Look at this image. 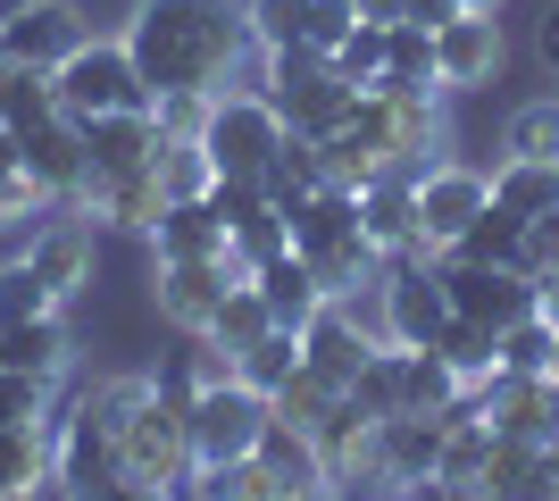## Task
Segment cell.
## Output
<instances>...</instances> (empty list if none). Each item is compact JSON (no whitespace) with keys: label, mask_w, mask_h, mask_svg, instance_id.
Segmentation results:
<instances>
[{"label":"cell","mask_w":559,"mask_h":501,"mask_svg":"<svg viewBox=\"0 0 559 501\" xmlns=\"http://www.w3.org/2000/svg\"><path fill=\"white\" fill-rule=\"evenodd\" d=\"M126 50L151 93H226L234 75L259 84V59H267L234 0H134Z\"/></svg>","instance_id":"cell-1"},{"label":"cell","mask_w":559,"mask_h":501,"mask_svg":"<svg viewBox=\"0 0 559 501\" xmlns=\"http://www.w3.org/2000/svg\"><path fill=\"white\" fill-rule=\"evenodd\" d=\"M293 143V126H284V109L259 84H226V93L210 100V126H201V159H210V176H267L276 167V151Z\"/></svg>","instance_id":"cell-2"},{"label":"cell","mask_w":559,"mask_h":501,"mask_svg":"<svg viewBox=\"0 0 559 501\" xmlns=\"http://www.w3.org/2000/svg\"><path fill=\"white\" fill-rule=\"evenodd\" d=\"M50 84H59V109H68L75 126L84 118H117V109H159V93L142 84L126 34H84V50H75Z\"/></svg>","instance_id":"cell-3"},{"label":"cell","mask_w":559,"mask_h":501,"mask_svg":"<svg viewBox=\"0 0 559 501\" xmlns=\"http://www.w3.org/2000/svg\"><path fill=\"white\" fill-rule=\"evenodd\" d=\"M443 326H451L443 260H384V285H376V334L401 343V351H435Z\"/></svg>","instance_id":"cell-4"},{"label":"cell","mask_w":559,"mask_h":501,"mask_svg":"<svg viewBox=\"0 0 559 501\" xmlns=\"http://www.w3.org/2000/svg\"><path fill=\"white\" fill-rule=\"evenodd\" d=\"M267 418H276V402H267V393H251L242 377L201 384V393H192V409H185L192 468H210V460H251L259 434H267Z\"/></svg>","instance_id":"cell-5"},{"label":"cell","mask_w":559,"mask_h":501,"mask_svg":"<svg viewBox=\"0 0 559 501\" xmlns=\"http://www.w3.org/2000/svg\"><path fill=\"white\" fill-rule=\"evenodd\" d=\"M117 477L126 485H151V493H176V485L192 477V434H185V402H167V393H151V402L117 427Z\"/></svg>","instance_id":"cell-6"},{"label":"cell","mask_w":559,"mask_h":501,"mask_svg":"<svg viewBox=\"0 0 559 501\" xmlns=\"http://www.w3.org/2000/svg\"><path fill=\"white\" fill-rule=\"evenodd\" d=\"M50 485L59 501H100L117 485V427H100L84 393L50 418Z\"/></svg>","instance_id":"cell-7"},{"label":"cell","mask_w":559,"mask_h":501,"mask_svg":"<svg viewBox=\"0 0 559 501\" xmlns=\"http://www.w3.org/2000/svg\"><path fill=\"white\" fill-rule=\"evenodd\" d=\"M93 251H100V226L84 210H43V226H25V251H17V260L34 267V276L50 285V301L68 310L75 293L93 285Z\"/></svg>","instance_id":"cell-8"},{"label":"cell","mask_w":559,"mask_h":501,"mask_svg":"<svg viewBox=\"0 0 559 501\" xmlns=\"http://www.w3.org/2000/svg\"><path fill=\"white\" fill-rule=\"evenodd\" d=\"M485 210H492V167H467V159L418 167V226H426L435 251H451V242H460Z\"/></svg>","instance_id":"cell-9"},{"label":"cell","mask_w":559,"mask_h":501,"mask_svg":"<svg viewBox=\"0 0 559 501\" xmlns=\"http://www.w3.org/2000/svg\"><path fill=\"white\" fill-rule=\"evenodd\" d=\"M75 50H84V9H75V0H25L17 17L0 25V68L59 75Z\"/></svg>","instance_id":"cell-10"},{"label":"cell","mask_w":559,"mask_h":501,"mask_svg":"<svg viewBox=\"0 0 559 501\" xmlns=\"http://www.w3.org/2000/svg\"><path fill=\"white\" fill-rule=\"evenodd\" d=\"M443 427L451 418H418V409H401V418H376V443H368V485H426L443 468Z\"/></svg>","instance_id":"cell-11"},{"label":"cell","mask_w":559,"mask_h":501,"mask_svg":"<svg viewBox=\"0 0 559 501\" xmlns=\"http://www.w3.org/2000/svg\"><path fill=\"white\" fill-rule=\"evenodd\" d=\"M443 285H451V318L467 326H518L535 318V276L526 267H467V260H443Z\"/></svg>","instance_id":"cell-12"},{"label":"cell","mask_w":559,"mask_h":501,"mask_svg":"<svg viewBox=\"0 0 559 501\" xmlns=\"http://www.w3.org/2000/svg\"><path fill=\"white\" fill-rule=\"evenodd\" d=\"M242 285V267L234 260H159V276H151V301H159V318L176 334H210L217 301Z\"/></svg>","instance_id":"cell-13"},{"label":"cell","mask_w":559,"mask_h":501,"mask_svg":"<svg viewBox=\"0 0 559 501\" xmlns=\"http://www.w3.org/2000/svg\"><path fill=\"white\" fill-rule=\"evenodd\" d=\"M510 43H501V17L492 9H460V17L435 34V84L443 93H485L492 75H501Z\"/></svg>","instance_id":"cell-14"},{"label":"cell","mask_w":559,"mask_h":501,"mask_svg":"<svg viewBox=\"0 0 559 501\" xmlns=\"http://www.w3.org/2000/svg\"><path fill=\"white\" fill-rule=\"evenodd\" d=\"M167 126L159 109H117V118H84V176H134V167H167Z\"/></svg>","instance_id":"cell-15"},{"label":"cell","mask_w":559,"mask_h":501,"mask_svg":"<svg viewBox=\"0 0 559 501\" xmlns=\"http://www.w3.org/2000/svg\"><path fill=\"white\" fill-rule=\"evenodd\" d=\"M167 201H176V192H167V167H134V176H84V192H75V210L93 217V226H117V235H151Z\"/></svg>","instance_id":"cell-16"},{"label":"cell","mask_w":559,"mask_h":501,"mask_svg":"<svg viewBox=\"0 0 559 501\" xmlns=\"http://www.w3.org/2000/svg\"><path fill=\"white\" fill-rule=\"evenodd\" d=\"M17 143V159H25V176L43 184V201L50 210H75V192H84V126L75 118H50V126H25V134H9Z\"/></svg>","instance_id":"cell-17"},{"label":"cell","mask_w":559,"mask_h":501,"mask_svg":"<svg viewBox=\"0 0 559 501\" xmlns=\"http://www.w3.org/2000/svg\"><path fill=\"white\" fill-rule=\"evenodd\" d=\"M251 460L267 468V485H276V493H318V501H334V468H326V452H318V434L267 418V434H259Z\"/></svg>","instance_id":"cell-18"},{"label":"cell","mask_w":559,"mask_h":501,"mask_svg":"<svg viewBox=\"0 0 559 501\" xmlns=\"http://www.w3.org/2000/svg\"><path fill=\"white\" fill-rule=\"evenodd\" d=\"M359 93H368V84H343V75H309V84H284V93H267L284 109V126H293V134H309V143H326L334 126L350 118V109H359Z\"/></svg>","instance_id":"cell-19"},{"label":"cell","mask_w":559,"mask_h":501,"mask_svg":"<svg viewBox=\"0 0 559 501\" xmlns=\"http://www.w3.org/2000/svg\"><path fill=\"white\" fill-rule=\"evenodd\" d=\"M251 285H259V301H267V318H276V326H293V334H301L309 318H318V310L334 301V293L318 285V267H309L301 251H284V260L251 267Z\"/></svg>","instance_id":"cell-20"},{"label":"cell","mask_w":559,"mask_h":501,"mask_svg":"<svg viewBox=\"0 0 559 501\" xmlns=\"http://www.w3.org/2000/svg\"><path fill=\"white\" fill-rule=\"evenodd\" d=\"M68 359H75L68 310L25 318V326H9V334H0V368H17V377H43V384H59V377H68Z\"/></svg>","instance_id":"cell-21"},{"label":"cell","mask_w":559,"mask_h":501,"mask_svg":"<svg viewBox=\"0 0 559 501\" xmlns=\"http://www.w3.org/2000/svg\"><path fill=\"white\" fill-rule=\"evenodd\" d=\"M151 267L159 260H226V226H217L201 201H167L159 210V226H151Z\"/></svg>","instance_id":"cell-22"},{"label":"cell","mask_w":559,"mask_h":501,"mask_svg":"<svg viewBox=\"0 0 559 501\" xmlns=\"http://www.w3.org/2000/svg\"><path fill=\"white\" fill-rule=\"evenodd\" d=\"M492 210H510V217H551L559 210V159H492Z\"/></svg>","instance_id":"cell-23"},{"label":"cell","mask_w":559,"mask_h":501,"mask_svg":"<svg viewBox=\"0 0 559 501\" xmlns=\"http://www.w3.org/2000/svg\"><path fill=\"white\" fill-rule=\"evenodd\" d=\"M50 493V418L0 427V501H43Z\"/></svg>","instance_id":"cell-24"},{"label":"cell","mask_w":559,"mask_h":501,"mask_svg":"<svg viewBox=\"0 0 559 501\" xmlns=\"http://www.w3.org/2000/svg\"><path fill=\"white\" fill-rule=\"evenodd\" d=\"M443 260H467V267H526V217L485 210V217H476V226L443 251ZM526 276H535V267H526Z\"/></svg>","instance_id":"cell-25"},{"label":"cell","mask_w":559,"mask_h":501,"mask_svg":"<svg viewBox=\"0 0 559 501\" xmlns=\"http://www.w3.org/2000/svg\"><path fill=\"white\" fill-rule=\"evenodd\" d=\"M376 93H443V84H435V34H426V25H393V34H384Z\"/></svg>","instance_id":"cell-26"},{"label":"cell","mask_w":559,"mask_h":501,"mask_svg":"<svg viewBox=\"0 0 559 501\" xmlns=\"http://www.w3.org/2000/svg\"><path fill=\"white\" fill-rule=\"evenodd\" d=\"M467 402V377L451 368L443 351H409V384H401V409H418V418H451Z\"/></svg>","instance_id":"cell-27"},{"label":"cell","mask_w":559,"mask_h":501,"mask_svg":"<svg viewBox=\"0 0 559 501\" xmlns=\"http://www.w3.org/2000/svg\"><path fill=\"white\" fill-rule=\"evenodd\" d=\"M234 377L251 384V393H267V402H276L284 384L301 377V334H293V326H276V334H259L251 351L234 359Z\"/></svg>","instance_id":"cell-28"},{"label":"cell","mask_w":559,"mask_h":501,"mask_svg":"<svg viewBox=\"0 0 559 501\" xmlns=\"http://www.w3.org/2000/svg\"><path fill=\"white\" fill-rule=\"evenodd\" d=\"M284 251H293V217H284L276 201H267V210H251L242 226H226V260L242 267V276H251V267H267V260H284Z\"/></svg>","instance_id":"cell-29"},{"label":"cell","mask_w":559,"mask_h":501,"mask_svg":"<svg viewBox=\"0 0 559 501\" xmlns=\"http://www.w3.org/2000/svg\"><path fill=\"white\" fill-rule=\"evenodd\" d=\"M259 334H276V318H267V301H259V285H251V276H242V285H234L226 301H217V318H210V343H217V351H234V359H242V351H251V343H259Z\"/></svg>","instance_id":"cell-30"},{"label":"cell","mask_w":559,"mask_h":501,"mask_svg":"<svg viewBox=\"0 0 559 501\" xmlns=\"http://www.w3.org/2000/svg\"><path fill=\"white\" fill-rule=\"evenodd\" d=\"M401 384H409V351H401V343H376L359 384H350V402L368 409V418H401Z\"/></svg>","instance_id":"cell-31"},{"label":"cell","mask_w":559,"mask_h":501,"mask_svg":"<svg viewBox=\"0 0 559 501\" xmlns=\"http://www.w3.org/2000/svg\"><path fill=\"white\" fill-rule=\"evenodd\" d=\"M435 351H443L451 368H460V377H467V393H476V384H485L492 368H501V334H492V326H467V318H451Z\"/></svg>","instance_id":"cell-32"},{"label":"cell","mask_w":559,"mask_h":501,"mask_svg":"<svg viewBox=\"0 0 559 501\" xmlns=\"http://www.w3.org/2000/svg\"><path fill=\"white\" fill-rule=\"evenodd\" d=\"M501 151H510V159H559V93L526 100L510 118V134H501Z\"/></svg>","instance_id":"cell-33"},{"label":"cell","mask_w":559,"mask_h":501,"mask_svg":"<svg viewBox=\"0 0 559 501\" xmlns=\"http://www.w3.org/2000/svg\"><path fill=\"white\" fill-rule=\"evenodd\" d=\"M551 351H559L551 318H518V326H501V368H510V377H551Z\"/></svg>","instance_id":"cell-34"},{"label":"cell","mask_w":559,"mask_h":501,"mask_svg":"<svg viewBox=\"0 0 559 501\" xmlns=\"http://www.w3.org/2000/svg\"><path fill=\"white\" fill-rule=\"evenodd\" d=\"M242 17H251V43L259 50L309 43V0H242Z\"/></svg>","instance_id":"cell-35"},{"label":"cell","mask_w":559,"mask_h":501,"mask_svg":"<svg viewBox=\"0 0 559 501\" xmlns=\"http://www.w3.org/2000/svg\"><path fill=\"white\" fill-rule=\"evenodd\" d=\"M59 301H50V285L34 276L25 260H0V334L9 326H25V318H50Z\"/></svg>","instance_id":"cell-36"},{"label":"cell","mask_w":559,"mask_h":501,"mask_svg":"<svg viewBox=\"0 0 559 501\" xmlns=\"http://www.w3.org/2000/svg\"><path fill=\"white\" fill-rule=\"evenodd\" d=\"M384 34H393V17H359L343 34V50H334V75L343 84H376L384 75Z\"/></svg>","instance_id":"cell-37"},{"label":"cell","mask_w":559,"mask_h":501,"mask_svg":"<svg viewBox=\"0 0 559 501\" xmlns=\"http://www.w3.org/2000/svg\"><path fill=\"white\" fill-rule=\"evenodd\" d=\"M334 402H343V393H334L326 377H309V368H301V377L276 393V418H284V427H301V434H318L334 418Z\"/></svg>","instance_id":"cell-38"},{"label":"cell","mask_w":559,"mask_h":501,"mask_svg":"<svg viewBox=\"0 0 559 501\" xmlns=\"http://www.w3.org/2000/svg\"><path fill=\"white\" fill-rule=\"evenodd\" d=\"M50 393H59V384L0 368V427H34V418H59V402H50Z\"/></svg>","instance_id":"cell-39"},{"label":"cell","mask_w":559,"mask_h":501,"mask_svg":"<svg viewBox=\"0 0 559 501\" xmlns=\"http://www.w3.org/2000/svg\"><path fill=\"white\" fill-rule=\"evenodd\" d=\"M50 201H43V184L25 176V159H17V143L0 151V226H17V217H43Z\"/></svg>","instance_id":"cell-40"},{"label":"cell","mask_w":559,"mask_h":501,"mask_svg":"<svg viewBox=\"0 0 559 501\" xmlns=\"http://www.w3.org/2000/svg\"><path fill=\"white\" fill-rule=\"evenodd\" d=\"M210 100H217V93H159V126H167V143H201V126H210Z\"/></svg>","instance_id":"cell-41"},{"label":"cell","mask_w":559,"mask_h":501,"mask_svg":"<svg viewBox=\"0 0 559 501\" xmlns=\"http://www.w3.org/2000/svg\"><path fill=\"white\" fill-rule=\"evenodd\" d=\"M359 25V0H309V50H343V34Z\"/></svg>","instance_id":"cell-42"},{"label":"cell","mask_w":559,"mask_h":501,"mask_svg":"<svg viewBox=\"0 0 559 501\" xmlns=\"http://www.w3.org/2000/svg\"><path fill=\"white\" fill-rule=\"evenodd\" d=\"M460 9H467V0H393V25H426V34H443Z\"/></svg>","instance_id":"cell-43"},{"label":"cell","mask_w":559,"mask_h":501,"mask_svg":"<svg viewBox=\"0 0 559 501\" xmlns=\"http://www.w3.org/2000/svg\"><path fill=\"white\" fill-rule=\"evenodd\" d=\"M535 59H543V75L559 84V0H551V9L535 17Z\"/></svg>","instance_id":"cell-44"},{"label":"cell","mask_w":559,"mask_h":501,"mask_svg":"<svg viewBox=\"0 0 559 501\" xmlns=\"http://www.w3.org/2000/svg\"><path fill=\"white\" fill-rule=\"evenodd\" d=\"M401 501H476V493H467V485H443V477H426V485H409Z\"/></svg>","instance_id":"cell-45"},{"label":"cell","mask_w":559,"mask_h":501,"mask_svg":"<svg viewBox=\"0 0 559 501\" xmlns=\"http://www.w3.org/2000/svg\"><path fill=\"white\" fill-rule=\"evenodd\" d=\"M100 501H167V493H151V485H126V477H117V485H109Z\"/></svg>","instance_id":"cell-46"},{"label":"cell","mask_w":559,"mask_h":501,"mask_svg":"<svg viewBox=\"0 0 559 501\" xmlns=\"http://www.w3.org/2000/svg\"><path fill=\"white\" fill-rule=\"evenodd\" d=\"M359 17H393V0H359Z\"/></svg>","instance_id":"cell-47"},{"label":"cell","mask_w":559,"mask_h":501,"mask_svg":"<svg viewBox=\"0 0 559 501\" xmlns=\"http://www.w3.org/2000/svg\"><path fill=\"white\" fill-rule=\"evenodd\" d=\"M0 134H9V68H0Z\"/></svg>","instance_id":"cell-48"},{"label":"cell","mask_w":559,"mask_h":501,"mask_svg":"<svg viewBox=\"0 0 559 501\" xmlns=\"http://www.w3.org/2000/svg\"><path fill=\"white\" fill-rule=\"evenodd\" d=\"M259 501H318V493H259Z\"/></svg>","instance_id":"cell-49"},{"label":"cell","mask_w":559,"mask_h":501,"mask_svg":"<svg viewBox=\"0 0 559 501\" xmlns=\"http://www.w3.org/2000/svg\"><path fill=\"white\" fill-rule=\"evenodd\" d=\"M17 9H25V0H0V25H9V17H17Z\"/></svg>","instance_id":"cell-50"},{"label":"cell","mask_w":559,"mask_h":501,"mask_svg":"<svg viewBox=\"0 0 559 501\" xmlns=\"http://www.w3.org/2000/svg\"><path fill=\"white\" fill-rule=\"evenodd\" d=\"M467 9H501V0H467Z\"/></svg>","instance_id":"cell-51"},{"label":"cell","mask_w":559,"mask_h":501,"mask_svg":"<svg viewBox=\"0 0 559 501\" xmlns=\"http://www.w3.org/2000/svg\"><path fill=\"white\" fill-rule=\"evenodd\" d=\"M551 384H559V351H551Z\"/></svg>","instance_id":"cell-52"},{"label":"cell","mask_w":559,"mask_h":501,"mask_svg":"<svg viewBox=\"0 0 559 501\" xmlns=\"http://www.w3.org/2000/svg\"><path fill=\"white\" fill-rule=\"evenodd\" d=\"M0 151H9V134H0Z\"/></svg>","instance_id":"cell-53"}]
</instances>
